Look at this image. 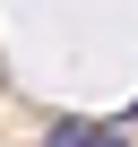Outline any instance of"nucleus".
I'll return each mask as SVG.
<instances>
[{"mask_svg": "<svg viewBox=\"0 0 138 147\" xmlns=\"http://www.w3.org/2000/svg\"><path fill=\"white\" fill-rule=\"evenodd\" d=\"M43 147H121V130H86V121H60Z\"/></svg>", "mask_w": 138, "mask_h": 147, "instance_id": "f257e3e1", "label": "nucleus"}, {"mask_svg": "<svg viewBox=\"0 0 138 147\" xmlns=\"http://www.w3.org/2000/svg\"><path fill=\"white\" fill-rule=\"evenodd\" d=\"M129 121H138V113H129Z\"/></svg>", "mask_w": 138, "mask_h": 147, "instance_id": "f03ea898", "label": "nucleus"}]
</instances>
